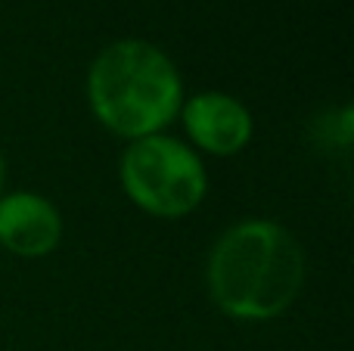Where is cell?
Masks as SVG:
<instances>
[{"instance_id":"1","label":"cell","mask_w":354,"mask_h":351,"mask_svg":"<svg viewBox=\"0 0 354 351\" xmlns=\"http://www.w3.org/2000/svg\"><path fill=\"white\" fill-rule=\"evenodd\" d=\"M305 252L277 221H239L208 255V290L221 311L239 321H270L299 298Z\"/></svg>"},{"instance_id":"6","label":"cell","mask_w":354,"mask_h":351,"mask_svg":"<svg viewBox=\"0 0 354 351\" xmlns=\"http://www.w3.org/2000/svg\"><path fill=\"white\" fill-rule=\"evenodd\" d=\"M0 190H3V155H0Z\"/></svg>"},{"instance_id":"3","label":"cell","mask_w":354,"mask_h":351,"mask_svg":"<svg viewBox=\"0 0 354 351\" xmlns=\"http://www.w3.org/2000/svg\"><path fill=\"white\" fill-rule=\"evenodd\" d=\"M122 187L131 202L159 218L189 215L205 199L208 178L202 159L177 137H140L122 155Z\"/></svg>"},{"instance_id":"2","label":"cell","mask_w":354,"mask_h":351,"mask_svg":"<svg viewBox=\"0 0 354 351\" xmlns=\"http://www.w3.org/2000/svg\"><path fill=\"white\" fill-rule=\"evenodd\" d=\"M93 115L131 140L162 134L180 115V72L156 44L115 41L93 59L87 75Z\"/></svg>"},{"instance_id":"5","label":"cell","mask_w":354,"mask_h":351,"mask_svg":"<svg viewBox=\"0 0 354 351\" xmlns=\"http://www.w3.org/2000/svg\"><path fill=\"white\" fill-rule=\"evenodd\" d=\"M62 240V215L50 199L37 193L0 196V243L12 255L44 258Z\"/></svg>"},{"instance_id":"4","label":"cell","mask_w":354,"mask_h":351,"mask_svg":"<svg viewBox=\"0 0 354 351\" xmlns=\"http://www.w3.org/2000/svg\"><path fill=\"white\" fill-rule=\"evenodd\" d=\"M183 128L199 149L212 155H236L252 140V115L230 93H196L180 106Z\"/></svg>"}]
</instances>
